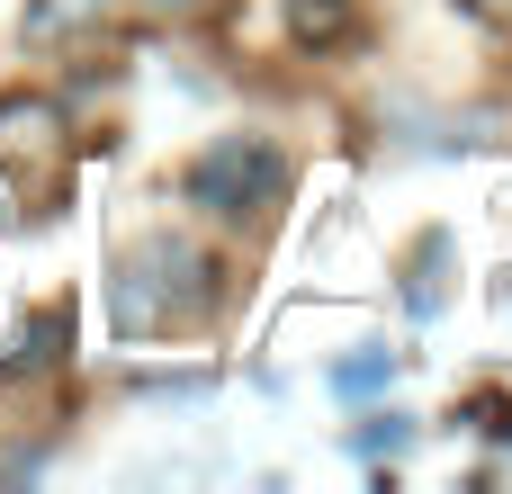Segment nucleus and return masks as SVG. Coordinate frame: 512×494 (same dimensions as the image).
Returning a JSON list of instances; mask_svg holds the SVG:
<instances>
[{"label": "nucleus", "instance_id": "nucleus-6", "mask_svg": "<svg viewBox=\"0 0 512 494\" xmlns=\"http://www.w3.org/2000/svg\"><path fill=\"white\" fill-rule=\"evenodd\" d=\"M378 387H396V351H351V360H333V396H378Z\"/></svg>", "mask_w": 512, "mask_h": 494}, {"label": "nucleus", "instance_id": "nucleus-10", "mask_svg": "<svg viewBox=\"0 0 512 494\" xmlns=\"http://www.w3.org/2000/svg\"><path fill=\"white\" fill-rule=\"evenodd\" d=\"M144 9H198V0H144Z\"/></svg>", "mask_w": 512, "mask_h": 494}, {"label": "nucleus", "instance_id": "nucleus-3", "mask_svg": "<svg viewBox=\"0 0 512 494\" xmlns=\"http://www.w3.org/2000/svg\"><path fill=\"white\" fill-rule=\"evenodd\" d=\"M72 117L45 99V90H0V180L27 198V207H54L63 180H72Z\"/></svg>", "mask_w": 512, "mask_h": 494}, {"label": "nucleus", "instance_id": "nucleus-9", "mask_svg": "<svg viewBox=\"0 0 512 494\" xmlns=\"http://www.w3.org/2000/svg\"><path fill=\"white\" fill-rule=\"evenodd\" d=\"M477 27H495V36H512V0H459Z\"/></svg>", "mask_w": 512, "mask_h": 494}, {"label": "nucleus", "instance_id": "nucleus-8", "mask_svg": "<svg viewBox=\"0 0 512 494\" xmlns=\"http://www.w3.org/2000/svg\"><path fill=\"white\" fill-rule=\"evenodd\" d=\"M63 333H72L63 315H36V324H18V360H36V369H54V360H63Z\"/></svg>", "mask_w": 512, "mask_h": 494}, {"label": "nucleus", "instance_id": "nucleus-7", "mask_svg": "<svg viewBox=\"0 0 512 494\" xmlns=\"http://www.w3.org/2000/svg\"><path fill=\"white\" fill-rule=\"evenodd\" d=\"M351 450H360V459H396V450H414V414H369V423L351 432Z\"/></svg>", "mask_w": 512, "mask_h": 494}, {"label": "nucleus", "instance_id": "nucleus-2", "mask_svg": "<svg viewBox=\"0 0 512 494\" xmlns=\"http://www.w3.org/2000/svg\"><path fill=\"white\" fill-rule=\"evenodd\" d=\"M180 198L216 225H261L279 198H288V153L270 135H216L189 171H180Z\"/></svg>", "mask_w": 512, "mask_h": 494}, {"label": "nucleus", "instance_id": "nucleus-5", "mask_svg": "<svg viewBox=\"0 0 512 494\" xmlns=\"http://www.w3.org/2000/svg\"><path fill=\"white\" fill-rule=\"evenodd\" d=\"M441 270H450V234H423L414 243V270H405V306L414 315H441Z\"/></svg>", "mask_w": 512, "mask_h": 494}, {"label": "nucleus", "instance_id": "nucleus-1", "mask_svg": "<svg viewBox=\"0 0 512 494\" xmlns=\"http://www.w3.org/2000/svg\"><path fill=\"white\" fill-rule=\"evenodd\" d=\"M225 306V261L180 243V234H144L117 270H108V324L126 342H153V333H189Z\"/></svg>", "mask_w": 512, "mask_h": 494}, {"label": "nucleus", "instance_id": "nucleus-4", "mask_svg": "<svg viewBox=\"0 0 512 494\" xmlns=\"http://www.w3.org/2000/svg\"><path fill=\"white\" fill-rule=\"evenodd\" d=\"M288 36L297 45H351L360 36V0H288Z\"/></svg>", "mask_w": 512, "mask_h": 494}]
</instances>
